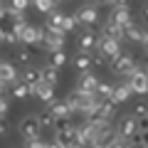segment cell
I'll return each mask as SVG.
<instances>
[{"label": "cell", "instance_id": "1", "mask_svg": "<svg viewBox=\"0 0 148 148\" xmlns=\"http://www.w3.org/2000/svg\"><path fill=\"white\" fill-rule=\"evenodd\" d=\"M67 101H69V106H72L74 114H84V116H86V114L96 106L99 96H96L94 91H79V89H74L72 94L67 96Z\"/></svg>", "mask_w": 148, "mask_h": 148}, {"label": "cell", "instance_id": "2", "mask_svg": "<svg viewBox=\"0 0 148 148\" xmlns=\"http://www.w3.org/2000/svg\"><path fill=\"white\" fill-rule=\"evenodd\" d=\"M116 119V104L109 99H99L96 101V106L86 114V121L91 123H101V121H114Z\"/></svg>", "mask_w": 148, "mask_h": 148}, {"label": "cell", "instance_id": "3", "mask_svg": "<svg viewBox=\"0 0 148 148\" xmlns=\"http://www.w3.org/2000/svg\"><path fill=\"white\" fill-rule=\"evenodd\" d=\"M109 69L114 74H119V77H128V74L136 69V59H133V54H128V52H119L116 57L109 59Z\"/></svg>", "mask_w": 148, "mask_h": 148}, {"label": "cell", "instance_id": "4", "mask_svg": "<svg viewBox=\"0 0 148 148\" xmlns=\"http://www.w3.org/2000/svg\"><path fill=\"white\" fill-rule=\"evenodd\" d=\"M17 131H20V136L25 138H35L42 133V126H40V119H37V114H27V116H22L20 121H17Z\"/></svg>", "mask_w": 148, "mask_h": 148}, {"label": "cell", "instance_id": "5", "mask_svg": "<svg viewBox=\"0 0 148 148\" xmlns=\"http://www.w3.org/2000/svg\"><path fill=\"white\" fill-rule=\"evenodd\" d=\"M40 49H45V52L64 49V32H59V30H49V27H45V32H42V45H40Z\"/></svg>", "mask_w": 148, "mask_h": 148}, {"label": "cell", "instance_id": "6", "mask_svg": "<svg viewBox=\"0 0 148 148\" xmlns=\"http://www.w3.org/2000/svg\"><path fill=\"white\" fill-rule=\"evenodd\" d=\"M126 84L131 86V91L133 94H148V72L146 69H133L131 74H128V79H126Z\"/></svg>", "mask_w": 148, "mask_h": 148}, {"label": "cell", "instance_id": "7", "mask_svg": "<svg viewBox=\"0 0 148 148\" xmlns=\"http://www.w3.org/2000/svg\"><path fill=\"white\" fill-rule=\"evenodd\" d=\"M114 128H116L119 138H126V141H128V138H133V136L138 133V119L133 116V114L121 116V119H119V123H116Z\"/></svg>", "mask_w": 148, "mask_h": 148}, {"label": "cell", "instance_id": "8", "mask_svg": "<svg viewBox=\"0 0 148 148\" xmlns=\"http://www.w3.org/2000/svg\"><path fill=\"white\" fill-rule=\"evenodd\" d=\"M96 42H99V35H96L91 27H84V30L77 35V47H79V52H94Z\"/></svg>", "mask_w": 148, "mask_h": 148}, {"label": "cell", "instance_id": "9", "mask_svg": "<svg viewBox=\"0 0 148 148\" xmlns=\"http://www.w3.org/2000/svg\"><path fill=\"white\" fill-rule=\"evenodd\" d=\"M74 20H77V25H84V27H91L99 22V10H96L94 5H82L79 10L74 12Z\"/></svg>", "mask_w": 148, "mask_h": 148}, {"label": "cell", "instance_id": "10", "mask_svg": "<svg viewBox=\"0 0 148 148\" xmlns=\"http://www.w3.org/2000/svg\"><path fill=\"white\" fill-rule=\"evenodd\" d=\"M35 49L37 47H32V45H22V42H17L15 47H12V59L10 62L12 64H30L32 62V57H35Z\"/></svg>", "mask_w": 148, "mask_h": 148}, {"label": "cell", "instance_id": "11", "mask_svg": "<svg viewBox=\"0 0 148 148\" xmlns=\"http://www.w3.org/2000/svg\"><path fill=\"white\" fill-rule=\"evenodd\" d=\"M96 49H99L101 57L111 59V57H116V54L121 52V42H119V40H111V37H104V35H101V37H99V42H96Z\"/></svg>", "mask_w": 148, "mask_h": 148}, {"label": "cell", "instance_id": "12", "mask_svg": "<svg viewBox=\"0 0 148 148\" xmlns=\"http://www.w3.org/2000/svg\"><path fill=\"white\" fill-rule=\"evenodd\" d=\"M143 32H146V30H143L136 20H128L126 25H123V40H128V42L138 45V42H143Z\"/></svg>", "mask_w": 148, "mask_h": 148}, {"label": "cell", "instance_id": "13", "mask_svg": "<svg viewBox=\"0 0 148 148\" xmlns=\"http://www.w3.org/2000/svg\"><path fill=\"white\" fill-rule=\"evenodd\" d=\"M47 109H49V111L54 114V119H69V116L74 114L67 99H52V101L47 104Z\"/></svg>", "mask_w": 148, "mask_h": 148}, {"label": "cell", "instance_id": "14", "mask_svg": "<svg viewBox=\"0 0 148 148\" xmlns=\"http://www.w3.org/2000/svg\"><path fill=\"white\" fill-rule=\"evenodd\" d=\"M17 79L20 82H27V84H37V82H42V67H35V64H25L22 72L17 74Z\"/></svg>", "mask_w": 148, "mask_h": 148}, {"label": "cell", "instance_id": "15", "mask_svg": "<svg viewBox=\"0 0 148 148\" xmlns=\"http://www.w3.org/2000/svg\"><path fill=\"white\" fill-rule=\"evenodd\" d=\"M32 96H37L42 104H49L54 99V86L47 82H37V84H32Z\"/></svg>", "mask_w": 148, "mask_h": 148}, {"label": "cell", "instance_id": "16", "mask_svg": "<svg viewBox=\"0 0 148 148\" xmlns=\"http://www.w3.org/2000/svg\"><path fill=\"white\" fill-rule=\"evenodd\" d=\"M131 94H133V91H131V86H128L126 82H123V84H116V86H114V91H111V99H109V101H114L116 106H119V104H126Z\"/></svg>", "mask_w": 148, "mask_h": 148}, {"label": "cell", "instance_id": "17", "mask_svg": "<svg viewBox=\"0 0 148 148\" xmlns=\"http://www.w3.org/2000/svg\"><path fill=\"white\" fill-rule=\"evenodd\" d=\"M0 82L3 84H12V82H17V69L12 62H0Z\"/></svg>", "mask_w": 148, "mask_h": 148}, {"label": "cell", "instance_id": "18", "mask_svg": "<svg viewBox=\"0 0 148 148\" xmlns=\"http://www.w3.org/2000/svg\"><path fill=\"white\" fill-rule=\"evenodd\" d=\"M91 67H94V54L91 52H79L74 57V69L77 72H91Z\"/></svg>", "mask_w": 148, "mask_h": 148}, {"label": "cell", "instance_id": "19", "mask_svg": "<svg viewBox=\"0 0 148 148\" xmlns=\"http://www.w3.org/2000/svg\"><path fill=\"white\" fill-rule=\"evenodd\" d=\"M101 35L104 37H111V40H123V25H116L114 20H106L104 27H101Z\"/></svg>", "mask_w": 148, "mask_h": 148}, {"label": "cell", "instance_id": "20", "mask_svg": "<svg viewBox=\"0 0 148 148\" xmlns=\"http://www.w3.org/2000/svg\"><path fill=\"white\" fill-rule=\"evenodd\" d=\"M96 84H99V79H96L91 72H82L79 82H77V89H79V91H94Z\"/></svg>", "mask_w": 148, "mask_h": 148}, {"label": "cell", "instance_id": "21", "mask_svg": "<svg viewBox=\"0 0 148 148\" xmlns=\"http://www.w3.org/2000/svg\"><path fill=\"white\" fill-rule=\"evenodd\" d=\"M10 94L15 96V99H27V96H32V86L27 84V82H12L10 84Z\"/></svg>", "mask_w": 148, "mask_h": 148}, {"label": "cell", "instance_id": "22", "mask_svg": "<svg viewBox=\"0 0 148 148\" xmlns=\"http://www.w3.org/2000/svg\"><path fill=\"white\" fill-rule=\"evenodd\" d=\"M42 82H47V84H57L59 82V69L52 67V64H47V67H42Z\"/></svg>", "mask_w": 148, "mask_h": 148}, {"label": "cell", "instance_id": "23", "mask_svg": "<svg viewBox=\"0 0 148 148\" xmlns=\"http://www.w3.org/2000/svg\"><path fill=\"white\" fill-rule=\"evenodd\" d=\"M32 5L37 8V12L49 15L52 10H57V0H32Z\"/></svg>", "mask_w": 148, "mask_h": 148}, {"label": "cell", "instance_id": "24", "mask_svg": "<svg viewBox=\"0 0 148 148\" xmlns=\"http://www.w3.org/2000/svg\"><path fill=\"white\" fill-rule=\"evenodd\" d=\"M62 20H64V12L52 10L47 15V27H49V30H59V32H62Z\"/></svg>", "mask_w": 148, "mask_h": 148}, {"label": "cell", "instance_id": "25", "mask_svg": "<svg viewBox=\"0 0 148 148\" xmlns=\"http://www.w3.org/2000/svg\"><path fill=\"white\" fill-rule=\"evenodd\" d=\"M47 64H52V67H64L67 64V52L64 49H54V52H49V62Z\"/></svg>", "mask_w": 148, "mask_h": 148}, {"label": "cell", "instance_id": "26", "mask_svg": "<svg viewBox=\"0 0 148 148\" xmlns=\"http://www.w3.org/2000/svg\"><path fill=\"white\" fill-rule=\"evenodd\" d=\"M37 119H40V126L42 128H54V123H57V119H54V114L49 109H45L42 114H37Z\"/></svg>", "mask_w": 148, "mask_h": 148}, {"label": "cell", "instance_id": "27", "mask_svg": "<svg viewBox=\"0 0 148 148\" xmlns=\"http://www.w3.org/2000/svg\"><path fill=\"white\" fill-rule=\"evenodd\" d=\"M111 91H114V84H106V82H99L94 89V94L99 99H111Z\"/></svg>", "mask_w": 148, "mask_h": 148}, {"label": "cell", "instance_id": "28", "mask_svg": "<svg viewBox=\"0 0 148 148\" xmlns=\"http://www.w3.org/2000/svg\"><path fill=\"white\" fill-rule=\"evenodd\" d=\"M12 25H15V20H12V17L5 12V8H3V10H0V32L3 30H12Z\"/></svg>", "mask_w": 148, "mask_h": 148}, {"label": "cell", "instance_id": "29", "mask_svg": "<svg viewBox=\"0 0 148 148\" xmlns=\"http://www.w3.org/2000/svg\"><path fill=\"white\" fill-rule=\"evenodd\" d=\"M72 30H77V20H74V15H64V20H62V32L67 35V32H72Z\"/></svg>", "mask_w": 148, "mask_h": 148}, {"label": "cell", "instance_id": "30", "mask_svg": "<svg viewBox=\"0 0 148 148\" xmlns=\"http://www.w3.org/2000/svg\"><path fill=\"white\" fill-rule=\"evenodd\" d=\"M133 116H136V119H146V116H148V106L143 104V101L133 106Z\"/></svg>", "mask_w": 148, "mask_h": 148}, {"label": "cell", "instance_id": "31", "mask_svg": "<svg viewBox=\"0 0 148 148\" xmlns=\"http://www.w3.org/2000/svg\"><path fill=\"white\" fill-rule=\"evenodd\" d=\"M25 148H47V141H42L40 136H35V138H27V146Z\"/></svg>", "mask_w": 148, "mask_h": 148}, {"label": "cell", "instance_id": "32", "mask_svg": "<svg viewBox=\"0 0 148 148\" xmlns=\"http://www.w3.org/2000/svg\"><path fill=\"white\" fill-rule=\"evenodd\" d=\"M10 8H15V10L25 12L27 8H30V0H10Z\"/></svg>", "mask_w": 148, "mask_h": 148}, {"label": "cell", "instance_id": "33", "mask_svg": "<svg viewBox=\"0 0 148 148\" xmlns=\"http://www.w3.org/2000/svg\"><path fill=\"white\" fill-rule=\"evenodd\" d=\"M8 111H10V104H8V96H0V119L8 116Z\"/></svg>", "mask_w": 148, "mask_h": 148}, {"label": "cell", "instance_id": "34", "mask_svg": "<svg viewBox=\"0 0 148 148\" xmlns=\"http://www.w3.org/2000/svg\"><path fill=\"white\" fill-rule=\"evenodd\" d=\"M106 148H128V141L126 138H116V141L111 143V146H106Z\"/></svg>", "mask_w": 148, "mask_h": 148}, {"label": "cell", "instance_id": "35", "mask_svg": "<svg viewBox=\"0 0 148 148\" xmlns=\"http://www.w3.org/2000/svg\"><path fill=\"white\" fill-rule=\"evenodd\" d=\"M8 136V123H5V119H0V138H5Z\"/></svg>", "mask_w": 148, "mask_h": 148}, {"label": "cell", "instance_id": "36", "mask_svg": "<svg viewBox=\"0 0 148 148\" xmlns=\"http://www.w3.org/2000/svg\"><path fill=\"white\" fill-rule=\"evenodd\" d=\"M67 148H86V146H84V143H82V141H72V143H69Z\"/></svg>", "mask_w": 148, "mask_h": 148}, {"label": "cell", "instance_id": "37", "mask_svg": "<svg viewBox=\"0 0 148 148\" xmlns=\"http://www.w3.org/2000/svg\"><path fill=\"white\" fill-rule=\"evenodd\" d=\"M8 89H10V84H3V82H0V96H5Z\"/></svg>", "mask_w": 148, "mask_h": 148}, {"label": "cell", "instance_id": "38", "mask_svg": "<svg viewBox=\"0 0 148 148\" xmlns=\"http://www.w3.org/2000/svg\"><path fill=\"white\" fill-rule=\"evenodd\" d=\"M143 47H146V52H148V27H146V32H143Z\"/></svg>", "mask_w": 148, "mask_h": 148}, {"label": "cell", "instance_id": "39", "mask_svg": "<svg viewBox=\"0 0 148 148\" xmlns=\"http://www.w3.org/2000/svg\"><path fill=\"white\" fill-rule=\"evenodd\" d=\"M96 3H104V5H116L119 0H96Z\"/></svg>", "mask_w": 148, "mask_h": 148}, {"label": "cell", "instance_id": "40", "mask_svg": "<svg viewBox=\"0 0 148 148\" xmlns=\"http://www.w3.org/2000/svg\"><path fill=\"white\" fill-rule=\"evenodd\" d=\"M143 22L148 25V5H143Z\"/></svg>", "mask_w": 148, "mask_h": 148}, {"label": "cell", "instance_id": "41", "mask_svg": "<svg viewBox=\"0 0 148 148\" xmlns=\"http://www.w3.org/2000/svg\"><path fill=\"white\" fill-rule=\"evenodd\" d=\"M128 148H146V146H141V143H136V141H128Z\"/></svg>", "mask_w": 148, "mask_h": 148}, {"label": "cell", "instance_id": "42", "mask_svg": "<svg viewBox=\"0 0 148 148\" xmlns=\"http://www.w3.org/2000/svg\"><path fill=\"white\" fill-rule=\"evenodd\" d=\"M47 148H62V146H59V143H54V141H52V143H47Z\"/></svg>", "mask_w": 148, "mask_h": 148}, {"label": "cell", "instance_id": "43", "mask_svg": "<svg viewBox=\"0 0 148 148\" xmlns=\"http://www.w3.org/2000/svg\"><path fill=\"white\" fill-rule=\"evenodd\" d=\"M3 8H5V5H3V0H0V10H3Z\"/></svg>", "mask_w": 148, "mask_h": 148}, {"label": "cell", "instance_id": "44", "mask_svg": "<svg viewBox=\"0 0 148 148\" xmlns=\"http://www.w3.org/2000/svg\"><path fill=\"white\" fill-rule=\"evenodd\" d=\"M143 5H148V0H146V3H143Z\"/></svg>", "mask_w": 148, "mask_h": 148}, {"label": "cell", "instance_id": "45", "mask_svg": "<svg viewBox=\"0 0 148 148\" xmlns=\"http://www.w3.org/2000/svg\"><path fill=\"white\" fill-rule=\"evenodd\" d=\"M91 148H99V146H91Z\"/></svg>", "mask_w": 148, "mask_h": 148}, {"label": "cell", "instance_id": "46", "mask_svg": "<svg viewBox=\"0 0 148 148\" xmlns=\"http://www.w3.org/2000/svg\"><path fill=\"white\" fill-rule=\"evenodd\" d=\"M0 45H3V40H0Z\"/></svg>", "mask_w": 148, "mask_h": 148}, {"label": "cell", "instance_id": "47", "mask_svg": "<svg viewBox=\"0 0 148 148\" xmlns=\"http://www.w3.org/2000/svg\"><path fill=\"white\" fill-rule=\"evenodd\" d=\"M146 72H148V67H146Z\"/></svg>", "mask_w": 148, "mask_h": 148}, {"label": "cell", "instance_id": "48", "mask_svg": "<svg viewBox=\"0 0 148 148\" xmlns=\"http://www.w3.org/2000/svg\"><path fill=\"white\" fill-rule=\"evenodd\" d=\"M57 3H59V0H57Z\"/></svg>", "mask_w": 148, "mask_h": 148}]
</instances>
